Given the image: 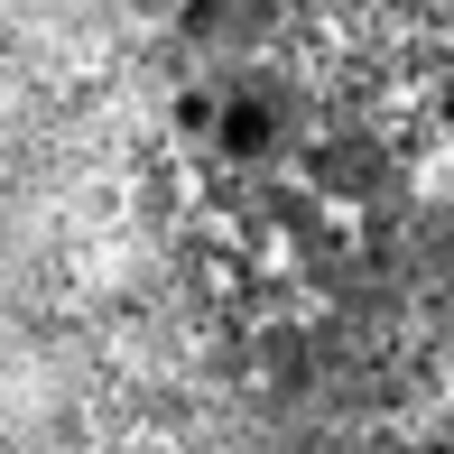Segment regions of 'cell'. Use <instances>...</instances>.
I'll return each mask as SVG.
<instances>
[{"label":"cell","mask_w":454,"mask_h":454,"mask_svg":"<svg viewBox=\"0 0 454 454\" xmlns=\"http://www.w3.org/2000/svg\"><path fill=\"white\" fill-rule=\"evenodd\" d=\"M223 149H270V102H232V121H223Z\"/></svg>","instance_id":"1"},{"label":"cell","mask_w":454,"mask_h":454,"mask_svg":"<svg viewBox=\"0 0 454 454\" xmlns=\"http://www.w3.org/2000/svg\"><path fill=\"white\" fill-rule=\"evenodd\" d=\"M130 10H149V19H158V10H176V0H130Z\"/></svg>","instance_id":"2"}]
</instances>
